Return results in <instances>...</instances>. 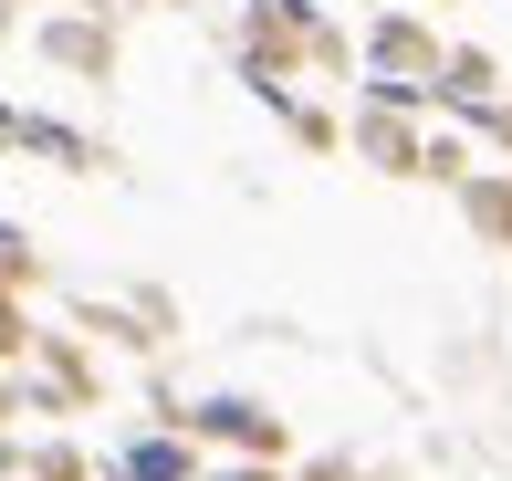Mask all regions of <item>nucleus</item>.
Here are the masks:
<instances>
[{"mask_svg": "<svg viewBox=\"0 0 512 481\" xmlns=\"http://www.w3.org/2000/svg\"><path fill=\"white\" fill-rule=\"evenodd\" d=\"M0 356H11V304H0Z\"/></svg>", "mask_w": 512, "mask_h": 481, "instance_id": "obj_2", "label": "nucleus"}, {"mask_svg": "<svg viewBox=\"0 0 512 481\" xmlns=\"http://www.w3.org/2000/svg\"><path fill=\"white\" fill-rule=\"evenodd\" d=\"M126 481H189V461L168 440H147V450H126Z\"/></svg>", "mask_w": 512, "mask_h": 481, "instance_id": "obj_1", "label": "nucleus"}]
</instances>
